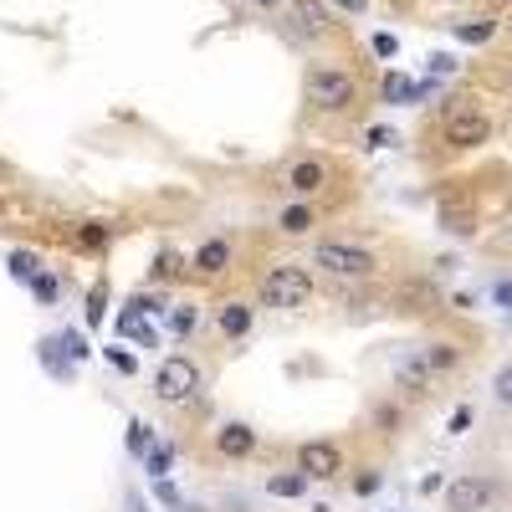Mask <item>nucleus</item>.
Here are the masks:
<instances>
[{
	"instance_id": "obj_1",
	"label": "nucleus",
	"mask_w": 512,
	"mask_h": 512,
	"mask_svg": "<svg viewBox=\"0 0 512 512\" xmlns=\"http://www.w3.org/2000/svg\"><path fill=\"white\" fill-rule=\"evenodd\" d=\"M303 103L313 108V113H354L359 103H364V82H359V72L354 67H344V62H333V57H313L308 62V72H303Z\"/></svg>"
},
{
	"instance_id": "obj_2",
	"label": "nucleus",
	"mask_w": 512,
	"mask_h": 512,
	"mask_svg": "<svg viewBox=\"0 0 512 512\" xmlns=\"http://www.w3.org/2000/svg\"><path fill=\"white\" fill-rule=\"evenodd\" d=\"M256 303L272 313H297L313 303V272L303 262H272L256 282Z\"/></svg>"
},
{
	"instance_id": "obj_3",
	"label": "nucleus",
	"mask_w": 512,
	"mask_h": 512,
	"mask_svg": "<svg viewBox=\"0 0 512 512\" xmlns=\"http://www.w3.org/2000/svg\"><path fill=\"white\" fill-rule=\"evenodd\" d=\"M313 267L328 282H369L379 277V256L359 241H318L313 246Z\"/></svg>"
},
{
	"instance_id": "obj_4",
	"label": "nucleus",
	"mask_w": 512,
	"mask_h": 512,
	"mask_svg": "<svg viewBox=\"0 0 512 512\" xmlns=\"http://www.w3.org/2000/svg\"><path fill=\"white\" fill-rule=\"evenodd\" d=\"M333 180H338V164H333L328 154H292V159L277 169V190H282L287 200H313V195H323Z\"/></svg>"
},
{
	"instance_id": "obj_5",
	"label": "nucleus",
	"mask_w": 512,
	"mask_h": 512,
	"mask_svg": "<svg viewBox=\"0 0 512 512\" xmlns=\"http://www.w3.org/2000/svg\"><path fill=\"white\" fill-rule=\"evenodd\" d=\"M333 31H338V21H333L328 0H287L282 6V36L292 47H318Z\"/></svg>"
},
{
	"instance_id": "obj_6",
	"label": "nucleus",
	"mask_w": 512,
	"mask_h": 512,
	"mask_svg": "<svg viewBox=\"0 0 512 512\" xmlns=\"http://www.w3.org/2000/svg\"><path fill=\"white\" fill-rule=\"evenodd\" d=\"M441 144L451 154H472L482 144H492V113L487 108H472V103H461L441 118Z\"/></svg>"
},
{
	"instance_id": "obj_7",
	"label": "nucleus",
	"mask_w": 512,
	"mask_h": 512,
	"mask_svg": "<svg viewBox=\"0 0 512 512\" xmlns=\"http://www.w3.org/2000/svg\"><path fill=\"white\" fill-rule=\"evenodd\" d=\"M200 384H205V374H200V364H195L190 354H169V359L154 369V395H159V405H190V400L200 395Z\"/></svg>"
},
{
	"instance_id": "obj_8",
	"label": "nucleus",
	"mask_w": 512,
	"mask_h": 512,
	"mask_svg": "<svg viewBox=\"0 0 512 512\" xmlns=\"http://www.w3.org/2000/svg\"><path fill=\"white\" fill-rule=\"evenodd\" d=\"M297 472H303L308 482H333L338 472H344V446L338 441H303L297 446Z\"/></svg>"
},
{
	"instance_id": "obj_9",
	"label": "nucleus",
	"mask_w": 512,
	"mask_h": 512,
	"mask_svg": "<svg viewBox=\"0 0 512 512\" xmlns=\"http://www.w3.org/2000/svg\"><path fill=\"white\" fill-rule=\"evenodd\" d=\"M497 502V482L482 472H466L446 487V512H487Z\"/></svg>"
},
{
	"instance_id": "obj_10",
	"label": "nucleus",
	"mask_w": 512,
	"mask_h": 512,
	"mask_svg": "<svg viewBox=\"0 0 512 512\" xmlns=\"http://www.w3.org/2000/svg\"><path fill=\"white\" fill-rule=\"evenodd\" d=\"M272 226H277V236H287V241H303V236H313V231L323 226V210H318L313 200H287L277 216H272Z\"/></svg>"
},
{
	"instance_id": "obj_11",
	"label": "nucleus",
	"mask_w": 512,
	"mask_h": 512,
	"mask_svg": "<svg viewBox=\"0 0 512 512\" xmlns=\"http://www.w3.org/2000/svg\"><path fill=\"white\" fill-rule=\"evenodd\" d=\"M231 241L226 236H216V241H205L190 262H185V277H195V282H216V277H226L231 272Z\"/></svg>"
},
{
	"instance_id": "obj_12",
	"label": "nucleus",
	"mask_w": 512,
	"mask_h": 512,
	"mask_svg": "<svg viewBox=\"0 0 512 512\" xmlns=\"http://www.w3.org/2000/svg\"><path fill=\"white\" fill-rule=\"evenodd\" d=\"M251 451H256V431H251L246 420H226L221 431H216V456L221 461H246Z\"/></svg>"
},
{
	"instance_id": "obj_13",
	"label": "nucleus",
	"mask_w": 512,
	"mask_h": 512,
	"mask_svg": "<svg viewBox=\"0 0 512 512\" xmlns=\"http://www.w3.org/2000/svg\"><path fill=\"white\" fill-rule=\"evenodd\" d=\"M251 318H256V308L246 303V297H231V303H221V313H216V328H221L226 344H241V338L251 333Z\"/></svg>"
},
{
	"instance_id": "obj_14",
	"label": "nucleus",
	"mask_w": 512,
	"mask_h": 512,
	"mask_svg": "<svg viewBox=\"0 0 512 512\" xmlns=\"http://www.w3.org/2000/svg\"><path fill=\"white\" fill-rule=\"evenodd\" d=\"M395 390H400V395H431V390H436V374L420 364V354H415V359H400V364H395Z\"/></svg>"
},
{
	"instance_id": "obj_15",
	"label": "nucleus",
	"mask_w": 512,
	"mask_h": 512,
	"mask_svg": "<svg viewBox=\"0 0 512 512\" xmlns=\"http://www.w3.org/2000/svg\"><path fill=\"white\" fill-rule=\"evenodd\" d=\"M420 364L431 369L436 379H446V374L461 364V344H446V338H441V344H425V349H420Z\"/></svg>"
},
{
	"instance_id": "obj_16",
	"label": "nucleus",
	"mask_w": 512,
	"mask_h": 512,
	"mask_svg": "<svg viewBox=\"0 0 512 512\" xmlns=\"http://www.w3.org/2000/svg\"><path fill=\"white\" fill-rule=\"evenodd\" d=\"M451 31H456V41H466V47H482V41H492V36H497V16H492V11L466 16V21H456Z\"/></svg>"
},
{
	"instance_id": "obj_17",
	"label": "nucleus",
	"mask_w": 512,
	"mask_h": 512,
	"mask_svg": "<svg viewBox=\"0 0 512 512\" xmlns=\"http://www.w3.org/2000/svg\"><path fill=\"white\" fill-rule=\"evenodd\" d=\"M379 93H384V103H415V98H420V82H410L405 72H390Z\"/></svg>"
},
{
	"instance_id": "obj_18",
	"label": "nucleus",
	"mask_w": 512,
	"mask_h": 512,
	"mask_svg": "<svg viewBox=\"0 0 512 512\" xmlns=\"http://www.w3.org/2000/svg\"><path fill=\"white\" fill-rule=\"evenodd\" d=\"M185 277V256L180 251H159L154 267H149V282H180Z\"/></svg>"
},
{
	"instance_id": "obj_19",
	"label": "nucleus",
	"mask_w": 512,
	"mask_h": 512,
	"mask_svg": "<svg viewBox=\"0 0 512 512\" xmlns=\"http://www.w3.org/2000/svg\"><path fill=\"white\" fill-rule=\"evenodd\" d=\"M108 236H113V231H108L103 221H82V226L72 231V246H77V251H103Z\"/></svg>"
},
{
	"instance_id": "obj_20",
	"label": "nucleus",
	"mask_w": 512,
	"mask_h": 512,
	"mask_svg": "<svg viewBox=\"0 0 512 512\" xmlns=\"http://www.w3.org/2000/svg\"><path fill=\"white\" fill-rule=\"evenodd\" d=\"M267 492L272 497H303L308 492V477L303 472H277V477H267Z\"/></svg>"
},
{
	"instance_id": "obj_21",
	"label": "nucleus",
	"mask_w": 512,
	"mask_h": 512,
	"mask_svg": "<svg viewBox=\"0 0 512 512\" xmlns=\"http://www.w3.org/2000/svg\"><path fill=\"white\" fill-rule=\"evenodd\" d=\"M6 262H11V277H16V282H31V277L41 272V256H36V251H11Z\"/></svg>"
},
{
	"instance_id": "obj_22",
	"label": "nucleus",
	"mask_w": 512,
	"mask_h": 512,
	"mask_svg": "<svg viewBox=\"0 0 512 512\" xmlns=\"http://www.w3.org/2000/svg\"><path fill=\"white\" fill-rule=\"evenodd\" d=\"M26 287H31V297H36V303H57V292H62L52 272H36V277H31Z\"/></svg>"
},
{
	"instance_id": "obj_23",
	"label": "nucleus",
	"mask_w": 512,
	"mask_h": 512,
	"mask_svg": "<svg viewBox=\"0 0 512 512\" xmlns=\"http://www.w3.org/2000/svg\"><path fill=\"white\" fill-rule=\"evenodd\" d=\"M492 400H497L502 410H512V364H502V369L492 374Z\"/></svg>"
},
{
	"instance_id": "obj_24",
	"label": "nucleus",
	"mask_w": 512,
	"mask_h": 512,
	"mask_svg": "<svg viewBox=\"0 0 512 512\" xmlns=\"http://www.w3.org/2000/svg\"><path fill=\"white\" fill-rule=\"evenodd\" d=\"M169 461H175V451H169V446H149V451H144L149 477H164V472H169Z\"/></svg>"
},
{
	"instance_id": "obj_25",
	"label": "nucleus",
	"mask_w": 512,
	"mask_h": 512,
	"mask_svg": "<svg viewBox=\"0 0 512 512\" xmlns=\"http://www.w3.org/2000/svg\"><path fill=\"white\" fill-rule=\"evenodd\" d=\"M195 318H200V303H180V308H175V318H169V328H175V333L185 338V333L195 328Z\"/></svg>"
},
{
	"instance_id": "obj_26",
	"label": "nucleus",
	"mask_w": 512,
	"mask_h": 512,
	"mask_svg": "<svg viewBox=\"0 0 512 512\" xmlns=\"http://www.w3.org/2000/svg\"><path fill=\"white\" fill-rule=\"evenodd\" d=\"M154 446V436H149V425L144 420H134V425H128V451H134V456H144Z\"/></svg>"
},
{
	"instance_id": "obj_27",
	"label": "nucleus",
	"mask_w": 512,
	"mask_h": 512,
	"mask_svg": "<svg viewBox=\"0 0 512 512\" xmlns=\"http://www.w3.org/2000/svg\"><path fill=\"white\" fill-rule=\"evenodd\" d=\"M395 144V128H364V149H390Z\"/></svg>"
},
{
	"instance_id": "obj_28",
	"label": "nucleus",
	"mask_w": 512,
	"mask_h": 512,
	"mask_svg": "<svg viewBox=\"0 0 512 512\" xmlns=\"http://www.w3.org/2000/svg\"><path fill=\"white\" fill-rule=\"evenodd\" d=\"M241 6H246V11H256V16H277V11L287 6V0H241Z\"/></svg>"
},
{
	"instance_id": "obj_29",
	"label": "nucleus",
	"mask_w": 512,
	"mask_h": 512,
	"mask_svg": "<svg viewBox=\"0 0 512 512\" xmlns=\"http://www.w3.org/2000/svg\"><path fill=\"white\" fill-rule=\"evenodd\" d=\"M466 425H472V405H461V410H451V425H446V431H451V436H461Z\"/></svg>"
},
{
	"instance_id": "obj_30",
	"label": "nucleus",
	"mask_w": 512,
	"mask_h": 512,
	"mask_svg": "<svg viewBox=\"0 0 512 512\" xmlns=\"http://www.w3.org/2000/svg\"><path fill=\"white\" fill-rule=\"evenodd\" d=\"M374 52H379V57H395V52H400V41H395L390 31H379V36H374Z\"/></svg>"
},
{
	"instance_id": "obj_31",
	"label": "nucleus",
	"mask_w": 512,
	"mask_h": 512,
	"mask_svg": "<svg viewBox=\"0 0 512 512\" xmlns=\"http://www.w3.org/2000/svg\"><path fill=\"white\" fill-rule=\"evenodd\" d=\"M333 11H344V16H364L369 11V0H328Z\"/></svg>"
},
{
	"instance_id": "obj_32",
	"label": "nucleus",
	"mask_w": 512,
	"mask_h": 512,
	"mask_svg": "<svg viewBox=\"0 0 512 512\" xmlns=\"http://www.w3.org/2000/svg\"><path fill=\"white\" fill-rule=\"evenodd\" d=\"M108 364H113L118 374H134V354H123V349H108Z\"/></svg>"
},
{
	"instance_id": "obj_33",
	"label": "nucleus",
	"mask_w": 512,
	"mask_h": 512,
	"mask_svg": "<svg viewBox=\"0 0 512 512\" xmlns=\"http://www.w3.org/2000/svg\"><path fill=\"white\" fill-rule=\"evenodd\" d=\"M103 297H108V287L98 282V287H93V308H88V323H98V318H103Z\"/></svg>"
},
{
	"instance_id": "obj_34",
	"label": "nucleus",
	"mask_w": 512,
	"mask_h": 512,
	"mask_svg": "<svg viewBox=\"0 0 512 512\" xmlns=\"http://www.w3.org/2000/svg\"><path fill=\"white\" fill-rule=\"evenodd\" d=\"M374 487H379V472H364V477H359V482H354V492H359V497H369V492H374Z\"/></svg>"
},
{
	"instance_id": "obj_35",
	"label": "nucleus",
	"mask_w": 512,
	"mask_h": 512,
	"mask_svg": "<svg viewBox=\"0 0 512 512\" xmlns=\"http://www.w3.org/2000/svg\"><path fill=\"white\" fill-rule=\"evenodd\" d=\"M492 297H497L502 308H512V282H497V287H492Z\"/></svg>"
},
{
	"instance_id": "obj_36",
	"label": "nucleus",
	"mask_w": 512,
	"mask_h": 512,
	"mask_svg": "<svg viewBox=\"0 0 512 512\" xmlns=\"http://www.w3.org/2000/svg\"><path fill=\"white\" fill-rule=\"evenodd\" d=\"M313 512H333V507H328V502H318V507H313Z\"/></svg>"
}]
</instances>
